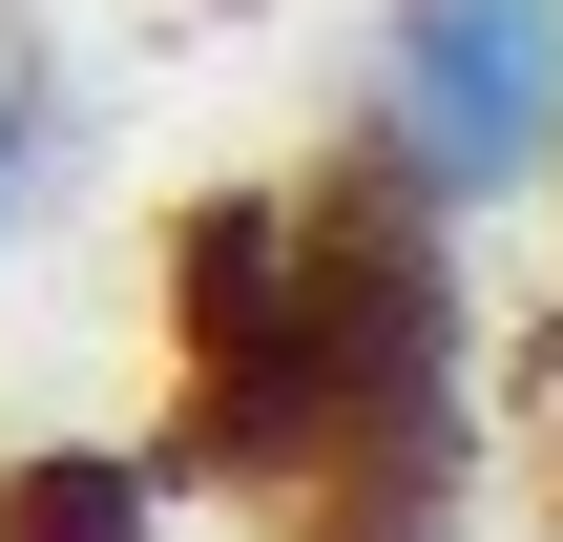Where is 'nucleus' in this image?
<instances>
[{"label":"nucleus","instance_id":"2","mask_svg":"<svg viewBox=\"0 0 563 542\" xmlns=\"http://www.w3.org/2000/svg\"><path fill=\"white\" fill-rule=\"evenodd\" d=\"M0 542H167V480L146 460H21L0 480Z\"/></svg>","mask_w":563,"mask_h":542},{"label":"nucleus","instance_id":"3","mask_svg":"<svg viewBox=\"0 0 563 542\" xmlns=\"http://www.w3.org/2000/svg\"><path fill=\"white\" fill-rule=\"evenodd\" d=\"M0 209H21V125H0Z\"/></svg>","mask_w":563,"mask_h":542},{"label":"nucleus","instance_id":"1","mask_svg":"<svg viewBox=\"0 0 563 542\" xmlns=\"http://www.w3.org/2000/svg\"><path fill=\"white\" fill-rule=\"evenodd\" d=\"M376 167L418 209H522L563 167V0H397V42H376Z\"/></svg>","mask_w":563,"mask_h":542}]
</instances>
